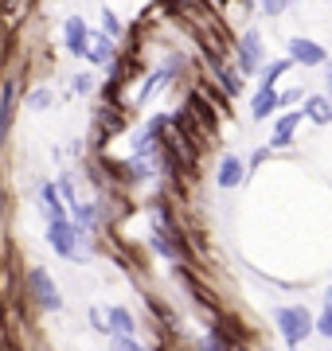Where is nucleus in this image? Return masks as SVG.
<instances>
[{"instance_id": "obj_1", "label": "nucleus", "mask_w": 332, "mask_h": 351, "mask_svg": "<svg viewBox=\"0 0 332 351\" xmlns=\"http://www.w3.org/2000/svg\"><path fill=\"white\" fill-rule=\"evenodd\" d=\"M278 324H281L285 343H301V339L313 332V316H309L305 308H278Z\"/></svg>"}, {"instance_id": "obj_2", "label": "nucleus", "mask_w": 332, "mask_h": 351, "mask_svg": "<svg viewBox=\"0 0 332 351\" xmlns=\"http://www.w3.org/2000/svg\"><path fill=\"white\" fill-rule=\"evenodd\" d=\"M27 285H32V293H36V301L43 304V308H51V313H59V308H63L59 289H55V281L43 274V269H32V274H27Z\"/></svg>"}, {"instance_id": "obj_3", "label": "nucleus", "mask_w": 332, "mask_h": 351, "mask_svg": "<svg viewBox=\"0 0 332 351\" xmlns=\"http://www.w3.org/2000/svg\"><path fill=\"white\" fill-rule=\"evenodd\" d=\"M75 239H78V230L71 223H51V226H47V242H51L63 258H78V254H82L75 246Z\"/></svg>"}, {"instance_id": "obj_4", "label": "nucleus", "mask_w": 332, "mask_h": 351, "mask_svg": "<svg viewBox=\"0 0 332 351\" xmlns=\"http://www.w3.org/2000/svg\"><path fill=\"white\" fill-rule=\"evenodd\" d=\"M289 59L305 63V66H317V63H324V47L313 43V39H289Z\"/></svg>"}, {"instance_id": "obj_5", "label": "nucleus", "mask_w": 332, "mask_h": 351, "mask_svg": "<svg viewBox=\"0 0 332 351\" xmlns=\"http://www.w3.org/2000/svg\"><path fill=\"white\" fill-rule=\"evenodd\" d=\"M12 113H16V86L4 82V90H0V149L8 141V129H12Z\"/></svg>"}, {"instance_id": "obj_6", "label": "nucleus", "mask_w": 332, "mask_h": 351, "mask_svg": "<svg viewBox=\"0 0 332 351\" xmlns=\"http://www.w3.org/2000/svg\"><path fill=\"white\" fill-rule=\"evenodd\" d=\"M258 59H262V43H258L254 32H246L243 43H239V66H243V71H254Z\"/></svg>"}, {"instance_id": "obj_7", "label": "nucleus", "mask_w": 332, "mask_h": 351, "mask_svg": "<svg viewBox=\"0 0 332 351\" xmlns=\"http://www.w3.org/2000/svg\"><path fill=\"white\" fill-rule=\"evenodd\" d=\"M235 184H243V160L239 156H223V164H219V188H235Z\"/></svg>"}, {"instance_id": "obj_8", "label": "nucleus", "mask_w": 332, "mask_h": 351, "mask_svg": "<svg viewBox=\"0 0 332 351\" xmlns=\"http://www.w3.org/2000/svg\"><path fill=\"white\" fill-rule=\"evenodd\" d=\"M67 43H71V51L75 55H82V51L90 47V32L82 20H67Z\"/></svg>"}, {"instance_id": "obj_9", "label": "nucleus", "mask_w": 332, "mask_h": 351, "mask_svg": "<svg viewBox=\"0 0 332 351\" xmlns=\"http://www.w3.org/2000/svg\"><path fill=\"white\" fill-rule=\"evenodd\" d=\"M297 117L301 113H285L278 121V129H274V149H285L289 145V137H294V129H297Z\"/></svg>"}, {"instance_id": "obj_10", "label": "nucleus", "mask_w": 332, "mask_h": 351, "mask_svg": "<svg viewBox=\"0 0 332 351\" xmlns=\"http://www.w3.org/2000/svg\"><path fill=\"white\" fill-rule=\"evenodd\" d=\"M305 113L313 117V121H317V125H329V121H332V106H329L324 98H309Z\"/></svg>"}, {"instance_id": "obj_11", "label": "nucleus", "mask_w": 332, "mask_h": 351, "mask_svg": "<svg viewBox=\"0 0 332 351\" xmlns=\"http://www.w3.org/2000/svg\"><path fill=\"white\" fill-rule=\"evenodd\" d=\"M110 328H114L121 339H129V332H133V316H129L126 308H110Z\"/></svg>"}, {"instance_id": "obj_12", "label": "nucleus", "mask_w": 332, "mask_h": 351, "mask_svg": "<svg viewBox=\"0 0 332 351\" xmlns=\"http://www.w3.org/2000/svg\"><path fill=\"white\" fill-rule=\"evenodd\" d=\"M86 55L94 59V63H110V59H114L110 39H106V36H94V39H90V51H86Z\"/></svg>"}, {"instance_id": "obj_13", "label": "nucleus", "mask_w": 332, "mask_h": 351, "mask_svg": "<svg viewBox=\"0 0 332 351\" xmlns=\"http://www.w3.org/2000/svg\"><path fill=\"white\" fill-rule=\"evenodd\" d=\"M43 203H47V215H51V223H67V219H63V207H59V191H55L51 184L43 188Z\"/></svg>"}, {"instance_id": "obj_14", "label": "nucleus", "mask_w": 332, "mask_h": 351, "mask_svg": "<svg viewBox=\"0 0 332 351\" xmlns=\"http://www.w3.org/2000/svg\"><path fill=\"white\" fill-rule=\"evenodd\" d=\"M278 94H274V90H258V98H254V117H266L270 110H274V106H278Z\"/></svg>"}, {"instance_id": "obj_15", "label": "nucleus", "mask_w": 332, "mask_h": 351, "mask_svg": "<svg viewBox=\"0 0 332 351\" xmlns=\"http://www.w3.org/2000/svg\"><path fill=\"white\" fill-rule=\"evenodd\" d=\"M153 246H156L161 254H168V258H176V246L168 242V234H156V239H153Z\"/></svg>"}, {"instance_id": "obj_16", "label": "nucleus", "mask_w": 332, "mask_h": 351, "mask_svg": "<svg viewBox=\"0 0 332 351\" xmlns=\"http://www.w3.org/2000/svg\"><path fill=\"white\" fill-rule=\"evenodd\" d=\"M27 101H32V110H43V106H51V94H47V90H36Z\"/></svg>"}, {"instance_id": "obj_17", "label": "nucleus", "mask_w": 332, "mask_h": 351, "mask_svg": "<svg viewBox=\"0 0 332 351\" xmlns=\"http://www.w3.org/2000/svg\"><path fill=\"white\" fill-rule=\"evenodd\" d=\"M219 78H223V86H227V94H235V90H239V78L230 75V71H223V66H219Z\"/></svg>"}, {"instance_id": "obj_18", "label": "nucleus", "mask_w": 332, "mask_h": 351, "mask_svg": "<svg viewBox=\"0 0 332 351\" xmlns=\"http://www.w3.org/2000/svg\"><path fill=\"white\" fill-rule=\"evenodd\" d=\"M114 351H145V348H137L133 339H121V336H117V339H114Z\"/></svg>"}, {"instance_id": "obj_19", "label": "nucleus", "mask_w": 332, "mask_h": 351, "mask_svg": "<svg viewBox=\"0 0 332 351\" xmlns=\"http://www.w3.org/2000/svg\"><path fill=\"white\" fill-rule=\"evenodd\" d=\"M90 82H94L90 75H78V78H75V90H78V94H86V90H90Z\"/></svg>"}, {"instance_id": "obj_20", "label": "nucleus", "mask_w": 332, "mask_h": 351, "mask_svg": "<svg viewBox=\"0 0 332 351\" xmlns=\"http://www.w3.org/2000/svg\"><path fill=\"white\" fill-rule=\"evenodd\" d=\"M320 332H324V336H332V313H324V316H320Z\"/></svg>"}, {"instance_id": "obj_21", "label": "nucleus", "mask_w": 332, "mask_h": 351, "mask_svg": "<svg viewBox=\"0 0 332 351\" xmlns=\"http://www.w3.org/2000/svg\"><path fill=\"white\" fill-rule=\"evenodd\" d=\"M195 351H223V348H219V339H207V343H200Z\"/></svg>"}, {"instance_id": "obj_22", "label": "nucleus", "mask_w": 332, "mask_h": 351, "mask_svg": "<svg viewBox=\"0 0 332 351\" xmlns=\"http://www.w3.org/2000/svg\"><path fill=\"white\" fill-rule=\"evenodd\" d=\"M329 82H332V66H329ZM329 90H332V86H329Z\"/></svg>"}]
</instances>
